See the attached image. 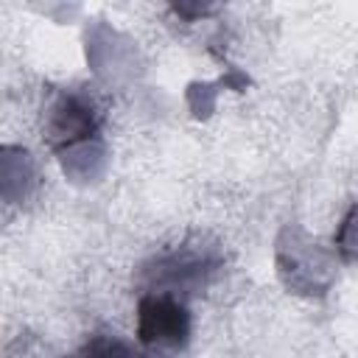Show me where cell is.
<instances>
[{
	"label": "cell",
	"instance_id": "6da1fadb",
	"mask_svg": "<svg viewBox=\"0 0 358 358\" xmlns=\"http://www.w3.org/2000/svg\"><path fill=\"white\" fill-rule=\"evenodd\" d=\"M187 310L179 299L157 294L140 302V338L145 344H182L187 338Z\"/></svg>",
	"mask_w": 358,
	"mask_h": 358
},
{
	"label": "cell",
	"instance_id": "7a4b0ae2",
	"mask_svg": "<svg viewBox=\"0 0 358 358\" xmlns=\"http://www.w3.org/2000/svg\"><path fill=\"white\" fill-rule=\"evenodd\" d=\"M92 131H95V115H92V109L87 103L76 101V98H67L62 103L56 120H53V137L62 140V143H67V145H73V143L90 137Z\"/></svg>",
	"mask_w": 358,
	"mask_h": 358
}]
</instances>
